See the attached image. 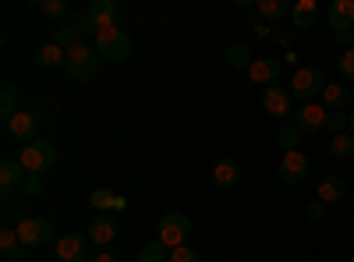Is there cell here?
Segmentation results:
<instances>
[{
	"mask_svg": "<svg viewBox=\"0 0 354 262\" xmlns=\"http://www.w3.org/2000/svg\"><path fill=\"white\" fill-rule=\"evenodd\" d=\"M128 8L124 4H117V0H93L85 11V18L93 21L96 32H106V28H117V18H124Z\"/></svg>",
	"mask_w": 354,
	"mask_h": 262,
	"instance_id": "obj_7",
	"label": "cell"
},
{
	"mask_svg": "<svg viewBox=\"0 0 354 262\" xmlns=\"http://www.w3.org/2000/svg\"><path fill=\"white\" fill-rule=\"evenodd\" d=\"M53 255L61 262H93V252H88V238L71 230V234H61L53 245Z\"/></svg>",
	"mask_w": 354,
	"mask_h": 262,
	"instance_id": "obj_9",
	"label": "cell"
},
{
	"mask_svg": "<svg viewBox=\"0 0 354 262\" xmlns=\"http://www.w3.org/2000/svg\"><path fill=\"white\" fill-rule=\"evenodd\" d=\"M298 142H301V131L294 128V124L280 128V135H277V145H280L283 153H294V149H298Z\"/></svg>",
	"mask_w": 354,
	"mask_h": 262,
	"instance_id": "obj_28",
	"label": "cell"
},
{
	"mask_svg": "<svg viewBox=\"0 0 354 262\" xmlns=\"http://www.w3.org/2000/svg\"><path fill=\"white\" fill-rule=\"evenodd\" d=\"M326 71L322 68H298L290 78V96L301 100V103H312L315 96H322V89H326Z\"/></svg>",
	"mask_w": 354,
	"mask_h": 262,
	"instance_id": "obj_2",
	"label": "cell"
},
{
	"mask_svg": "<svg viewBox=\"0 0 354 262\" xmlns=\"http://www.w3.org/2000/svg\"><path fill=\"white\" fill-rule=\"evenodd\" d=\"M88 202H93L96 209H124V198L113 195L110 188H96L93 195H88Z\"/></svg>",
	"mask_w": 354,
	"mask_h": 262,
	"instance_id": "obj_23",
	"label": "cell"
},
{
	"mask_svg": "<svg viewBox=\"0 0 354 262\" xmlns=\"http://www.w3.org/2000/svg\"><path fill=\"white\" fill-rule=\"evenodd\" d=\"M170 262H198V252H192L188 245L185 248H174L170 252Z\"/></svg>",
	"mask_w": 354,
	"mask_h": 262,
	"instance_id": "obj_36",
	"label": "cell"
},
{
	"mask_svg": "<svg viewBox=\"0 0 354 262\" xmlns=\"http://www.w3.org/2000/svg\"><path fill=\"white\" fill-rule=\"evenodd\" d=\"M18 110L21 106H18V96H15V85H4V89H0V121H4V128L11 124V118Z\"/></svg>",
	"mask_w": 354,
	"mask_h": 262,
	"instance_id": "obj_22",
	"label": "cell"
},
{
	"mask_svg": "<svg viewBox=\"0 0 354 262\" xmlns=\"http://www.w3.org/2000/svg\"><path fill=\"white\" fill-rule=\"evenodd\" d=\"M15 230H18V241L25 248H46L53 238V223L46 216H21L15 223Z\"/></svg>",
	"mask_w": 354,
	"mask_h": 262,
	"instance_id": "obj_6",
	"label": "cell"
},
{
	"mask_svg": "<svg viewBox=\"0 0 354 262\" xmlns=\"http://www.w3.org/2000/svg\"><path fill=\"white\" fill-rule=\"evenodd\" d=\"M156 230H160L156 241H163L170 252L174 248H185V241L192 238V216H185V213H163Z\"/></svg>",
	"mask_w": 354,
	"mask_h": 262,
	"instance_id": "obj_5",
	"label": "cell"
},
{
	"mask_svg": "<svg viewBox=\"0 0 354 262\" xmlns=\"http://www.w3.org/2000/svg\"><path fill=\"white\" fill-rule=\"evenodd\" d=\"M28 178L25 174V167H21V160H4L0 163V185H4V191H11V188H21V181Z\"/></svg>",
	"mask_w": 354,
	"mask_h": 262,
	"instance_id": "obj_18",
	"label": "cell"
},
{
	"mask_svg": "<svg viewBox=\"0 0 354 262\" xmlns=\"http://www.w3.org/2000/svg\"><path fill=\"white\" fill-rule=\"evenodd\" d=\"M39 121H43V113L36 110V106H21L15 118H11V124L4 128L15 142H36V131H39Z\"/></svg>",
	"mask_w": 354,
	"mask_h": 262,
	"instance_id": "obj_8",
	"label": "cell"
},
{
	"mask_svg": "<svg viewBox=\"0 0 354 262\" xmlns=\"http://www.w3.org/2000/svg\"><path fill=\"white\" fill-rule=\"evenodd\" d=\"M138 262H170V248L163 241H149L138 252Z\"/></svg>",
	"mask_w": 354,
	"mask_h": 262,
	"instance_id": "obj_26",
	"label": "cell"
},
{
	"mask_svg": "<svg viewBox=\"0 0 354 262\" xmlns=\"http://www.w3.org/2000/svg\"><path fill=\"white\" fill-rule=\"evenodd\" d=\"M322 213H326V202H322V198H312L308 206H305V216H308L312 223H319V220H322Z\"/></svg>",
	"mask_w": 354,
	"mask_h": 262,
	"instance_id": "obj_35",
	"label": "cell"
},
{
	"mask_svg": "<svg viewBox=\"0 0 354 262\" xmlns=\"http://www.w3.org/2000/svg\"><path fill=\"white\" fill-rule=\"evenodd\" d=\"M326 118H330L326 106L301 103V110H294V128H298L301 135H312V131H319V128H326Z\"/></svg>",
	"mask_w": 354,
	"mask_h": 262,
	"instance_id": "obj_12",
	"label": "cell"
},
{
	"mask_svg": "<svg viewBox=\"0 0 354 262\" xmlns=\"http://www.w3.org/2000/svg\"><path fill=\"white\" fill-rule=\"evenodd\" d=\"M259 15L270 18V21H280V18L290 15V4H283V0H262V4H259Z\"/></svg>",
	"mask_w": 354,
	"mask_h": 262,
	"instance_id": "obj_27",
	"label": "cell"
},
{
	"mask_svg": "<svg viewBox=\"0 0 354 262\" xmlns=\"http://www.w3.org/2000/svg\"><path fill=\"white\" fill-rule=\"evenodd\" d=\"M330 25L337 28V32L354 28V0H333L330 4Z\"/></svg>",
	"mask_w": 354,
	"mask_h": 262,
	"instance_id": "obj_17",
	"label": "cell"
},
{
	"mask_svg": "<svg viewBox=\"0 0 354 262\" xmlns=\"http://www.w3.org/2000/svg\"><path fill=\"white\" fill-rule=\"evenodd\" d=\"M330 153H333L337 160H354V135H351V131L333 135V142H330Z\"/></svg>",
	"mask_w": 354,
	"mask_h": 262,
	"instance_id": "obj_24",
	"label": "cell"
},
{
	"mask_svg": "<svg viewBox=\"0 0 354 262\" xmlns=\"http://www.w3.org/2000/svg\"><path fill=\"white\" fill-rule=\"evenodd\" d=\"M93 262H121V259H117V252H113V245H110V248H96V252H93Z\"/></svg>",
	"mask_w": 354,
	"mask_h": 262,
	"instance_id": "obj_37",
	"label": "cell"
},
{
	"mask_svg": "<svg viewBox=\"0 0 354 262\" xmlns=\"http://www.w3.org/2000/svg\"><path fill=\"white\" fill-rule=\"evenodd\" d=\"M238 181H241V163L238 160H216L213 163V185L220 188V191H230V188H238Z\"/></svg>",
	"mask_w": 354,
	"mask_h": 262,
	"instance_id": "obj_15",
	"label": "cell"
},
{
	"mask_svg": "<svg viewBox=\"0 0 354 262\" xmlns=\"http://www.w3.org/2000/svg\"><path fill=\"white\" fill-rule=\"evenodd\" d=\"M347 100H351V85L347 82H330L326 89H322V103H326L330 113L340 110V106H347Z\"/></svg>",
	"mask_w": 354,
	"mask_h": 262,
	"instance_id": "obj_19",
	"label": "cell"
},
{
	"mask_svg": "<svg viewBox=\"0 0 354 262\" xmlns=\"http://www.w3.org/2000/svg\"><path fill=\"white\" fill-rule=\"evenodd\" d=\"M326 128L333 131V135H340V131H347L351 128V113H340V110H333L330 118H326Z\"/></svg>",
	"mask_w": 354,
	"mask_h": 262,
	"instance_id": "obj_30",
	"label": "cell"
},
{
	"mask_svg": "<svg viewBox=\"0 0 354 262\" xmlns=\"http://www.w3.org/2000/svg\"><path fill=\"white\" fill-rule=\"evenodd\" d=\"M344 195H347V181L337 178V174H330V178L319 181V198L326 202V206H330V202H340Z\"/></svg>",
	"mask_w": 354,
	"mask_h": 262,
	"instance_id": "obj_20",
	"label": "cell"
},
{
	"mask_svg": "<svg viewBox=\"0 0 354 262\" xmlns=\"http://www.w3.org/2000/svg\"><path fill=\"white\" fill-rule=\"evenodd\" d=\"M39 11H43L46 18H64V15H68V0H43Z\"/></svg>",
	"mask_w": 354,
	"mask_h": 262,
	"instance_id": "obj_29",
	"label": "cell"
},
{
	"mask_svg": "<svg viewBox=\"0 0 354 262\" xmlns=\"http://www.w3.org/2000/svg\"><path fill=\"white\" fill-rule=\"evenodd\" d=\"M227 64L230 68H238V71H248L255 61H252V53H248V46H241V43H234V46H227Z\"/></svg>",
	"mask_w": 354,
	"mask_h": 262,
	"instance_id": "obj_25",
	"label": "cell"
},
{
	"mask_svg": "<svg viewBox=\"0 0 354 262\" xmlns=\"http://www.w3.org/2000/svg\"><path fill=\"white\" fill-rule=\"evenodd\" d=\"M85 238H88V241H96L100 248H110L113 238H117V220H113V216H96L93 223H88Z\"/></svg>",
	"mask_w": 354,
	"mask_h": 262,
	"instance_id": "obj_16",
	"label": "cell"
},
{
	"mask_svg": "<svg viewBox=\"0 0 354 262\" xmlns=\"http://www.w3.org/2000/svg\"><path fill=\"white\" fill-rule=\"evenodd\" d=\"M290 18H294V25H298V28H308L319 18V4H315V0H298V4L290 8Z\"/></svg>",
	"mask_w": 354,
	"mask_h": 262,
	"instance_id": "obj_21",
	"label": "cell"
},
{
	"mask_svg": "<svg viewBox=\"0 0 354 262\" xmlns=\"http://www.w3.org/2000/svg\"><path fill=\"white\" fill-rule=\"evenodd\" d=\"M32 61H36V68H39V71L68 68V50H64V46H57V43H43V46H36Z\"/></svg>",
	"mask_w": 354,
	"mask_h": 262,
	"instance_id": "obj_13",
	"label": "cell"
},
{
	"mask_svg": "<svg viewBox=\"0 0 354 262\" xmlns=\"http://www.w3.org/2000/svg\"><path fill=\"white\" fill-rule=\"evenodd\" d=\"M88 32H93V21H88V18L82 15V18L75 21V36H88ZM78 43H82V39H78Z\"/></svg>",
	"mask_w": 354,
	"mask_h": 262,
	"instance_id": "obj_38",
	"label": "cell"
},
{
	"mask_svg": "<svg viewBox=\"0 0 354 262\" xmlns=\"http://www.w3.org/2000/svg\"><path fill=\"white\" fill-rule=\"evenodd\" d=\"M43 191V178H39V174H28V178L21 181V195H28V198H36Z\"/></svg>",
	"mask_w": 354,
	"mask_h": 262,
	"instance_id": "obj_32",
	"label": "cell"
},
{
	"mask_svg": "<svg viewBox=\"0 0 354 262\" xmlns=\"http://www.w3.org/2000/svg\"><path fill=\"white\" fill-rule=\"evenodd\" d=\"M337 68H340V75H344V78H354V50H344V53H340Z\"/></svg>",
	"mask_w": 354,
	"mask_h": 262,
	"instance_id": "obj_34",
	"label": "cell"
},
{
	"mask_svg": "<svg viewBox=\"0 0 354 262\" xmlns=\"http://www.w3.org/2000/svg\"><path fill=\"white\" fill-rule=\"evenodd\" d=\"M57 163V145L50 142V138H36V142H28L25 149H21V167H25V174H43L50 170Z\"/></svg>",
	"mask_w": 354,
	"mask_h": 262,
	"instance_id": "obj_3",
	"label": "cell"
},
{
	"mask_svg": "<svg viewBox=\"0 0 354 262\" xmlns=\"http://www.w3.org/2000/svg\"><path fill=\"white\" fill-rule=\"evenodd\" d=\"M248 78L255 85H262V89H270V85L280 82V61H277V57H259V61L248 68Z\"/></svg>",
	"mask_w": 354,
	"mask_h": 262,
	"instance_id": "obj_14",
	"label": "cell"
},
{
	"mask_svg": "<svg viewBox=\"0 0 354 262\" xmlns=\"http://www.w3.org/2000/svg\"><path fill=\"white\" fill-rule=\"evenodd\" d=\"M308 170H312L308 156L294 149V153H283V160H280V167H277V178H280L283 185H301V181L308 178Z\"/></svg>",
	"mask_w": 354,
	"mask_h": 262,
	"instance_id": "obj_10",
	"label": "cell"
},
{
	"mask_svg": "<svg viewBox=\"0 0 354 262\" xmlns=\"http://www.w3.org/2000/svg\"><path fill=\"white\" fill-rule=\"evenodd\" d=\"M21 241H18V230L15 227H4V230H0V248H4V252H11V248H18Z\"/></svg>",
	"mask_w": 354,
	"mask_h": 262,
	"instance_id": "obj_33",
	"label": "cell"
},
{
	"mask_svg": "<svg viewBox=\"0 0 354 262\" xmlns=\"http://www.w3.org/2000/svg\"><path fill=\"white\" fill-rule=\"evenodd\" d=\"M347 131H351V135H354V110H351V128H347Z\"/></svg>",
	"mask_w": 354,
	"mask_h": 262,
	"instance_id": "obj_41",
	"label": "cell"
},
{
	"mask_svg": "<svg viewBox=\"0 0 354 262\" xmlns=\"http://www.w3.org/2000/svg\"><path fill=\"white\" fill-rule=\"evenodd\" d=\"M96 53L106 64H121L131 53V36L124 28H106V32H96Z\"/></svg>",
	"mask_w": 354,
	"mask_h": 262,
	"instance_id": "obj_4",
	"label": "cell"
},
{
	"mask_svg": "<svg viewBox=\"0 0 354 262\" xmlns=\"http://www.w3.org/2000/svg\"><path fill=\"white\" fill-rule=\"evenodd\" d=\"M4 259H8V262H25V245H18V248L4 252Z\"/></svg>",
	"mask_w": 354,
	"mask_h": 262,
	"instance_id": "obj_40",
	"label": "cell"
},
{
	"mask_svg": "<svg viewBox=\"0 0 354 262\" xmlns=\"http://www.w3.org/2000/svg\"><path fill=\"white\" fill-rule=\"evenodd\" d=\"M337 43L344 50H354V28H344V32H337Z\"/></svg>",
	"mask_w": 354,
	"mask_h": 262,
	"instance_id": "obj_39",
	"label": "cell"
},
{
	"mask_svg": "<svg viewBox=\"0 0 354 262\" xmlns=\"http://www.w3.org/2000/svg\"><path fill=\"white\" fill-rule=\"evenodd\" d=\"M53 43H57V46H64V50H71V46L78 43V36H75V25H61V28H57Z\"/></svg>",
	"mask_w": 354,
	"mask_h": 262,
	"instance_id": "obj_31",
	"label": "cell"
},
{
	"mask_svg": "<svg viewBox=\"0 0 354 262\" xmlns=\"http://www.w3.org/2000/svg\"><path fill=\"white\" fill-rule=\"evenodd\" d=\"M262 106H266V113H273L277 121H287L294 113V96L283 85H270V89H262Z\"/></svg>",
	"mask_w": 354,
	"mask_h": 262,
	"instance_id": "obj_11",
	"label": "cell"
},
{
	"mask_svg": "<svg viewBox=\"0 0 354 262\" xmlns=\"http://www.w3.org/2000/svg\"><path fill=\"white\" fill-rule=\"evenodd\" d=\"M100 61L103 57L96 53V46H88V43H75L68 50V75L75 82H93L96 71H100Z\"/></svg>",
	"mask_w": 354,
	"mask_h": 262,
	"instance_id": "obj_1",
	"label": "cell"
}]
</instances>
